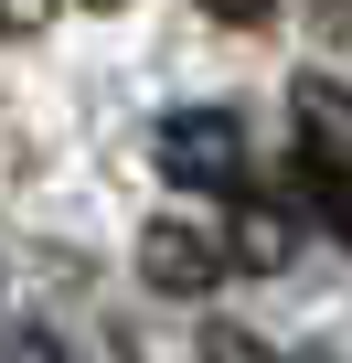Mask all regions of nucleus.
I'll use <instances>...</instances> for the list:
<instances>
[{
    "instance_id": "f257e3e1",
    "label": "nucleus",
    "mask_w": 352,
    "mask_h": 363,
    "mask_svg": "<svg viewBox=\"0 0 352 363\" xmlns=\"http://www.w3.org/2000/svg\"><path fill=\"white\" fill-rule=\"evenodd\" d=\"M288 118H299V182H310V203L352 235V86L299 75L288 86Z\"/></svg>"
},
{
    "instance_id": "f03ea898",
    "label": "nucleus",
    "mask_w": 352,
    "mask_h": 363,
    "mask_svg": "<svg viewBox=\"0 0 352 363\" xmlns=\"http://www.w3.org/2000/svg\"><path fill=\"white\" fill-rule=\"evenodd\" d=\"M160 182H193V193H246V118L235 107H171L149 128Z\"/></svg>"
},
{
    "instance_id": "7ed1b4c3",
    "label": "nucleus",
    "mask_w": 352,
    "mask_h": 363,
    "mask_svg": "<svg viewBox=\"0 0 352 363\" xmlns=\"http://www.w3.org/2000/svg\"><path fill=\"white\" fill-rule=\"evenodd\" d=\"M225 267H235V257H225V246H214L203 225H182V214H171V225H149V235H139V278H149L160 299H203V289H214Z\"/></svg>"
},
{
    "instance_id": "20e7f679",
    "label": "nucleus",
    "mask_w": 352,
    "mask_h": 363,
    "mask_svg": "<svg viewBox=\"0 0 352 363\" xmlns=\"http://www.w3.org/2000/svg\"><path fill=\"white\" fill-rule=\"evenodd\" d=\"M225 257H235L246 278L288 267V214H278V203H246V214H235V235H225Z\"/></svg>"
},
{
    "instance_id": "39448f33",
    "label": "nucleus",
    "mask_w": 352,
    "mask_h": 363,
    "mask_svg": "<svg viewBox=\"0 0 352 363\" xmlns=\"http://www.w3.org/2000/svg\"><path fill=\"white\" fill-rule=\"evenodd\" d=\"M0 363H75V352H64L43 320H0Z\"/></svg>"
},
{
    "instance_id": "423d86ee",
    "label": "nucleus",
    "mask_w": 352,
    "mask_h": 363,
    "mask_svg": "<svg viewBox=\"0 0 352 363\" xmlns=\"http://www.w3.org/2000/svg\"><path fill=\"white\" fill-rule=\"evenodd\" d=\"M203 363H278V352H267L256 331H214V342H203Z\"/></svg>"
},
{
    "instance_id": "0eeeda50",
    "label": "nucleus",
    "mask_w": 352,
    "mask_h": 363,
    "mask_svg": "<svg viewBox=\"0 0 352 363\" xmlns=\"http://www.w3.org/2000/svg\"><path fill=\"white\" fill-rule=\"evenodd\" d=\"M54 22V0H0V33H43Z\"/></svg>"
},
{
    "instance_id": "6e6552de",
    "label": "nucleus",
    "mask_w": 352,
    "mask_h": 363,
    "mask_svg": "<svg viewBox=\"0 0 352 363\" xmlns=\"http://www.w3.org/2000/svg\"><path fill=\"white\" fill-rule=\"evenodd\" d=\"M203 11H214V22H267L278 0H203Z\"/></svg>"
}]
</instances>
